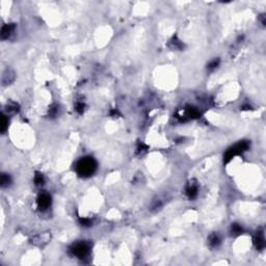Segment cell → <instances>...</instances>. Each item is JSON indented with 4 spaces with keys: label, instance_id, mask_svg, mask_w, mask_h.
Instances as JSON below:
<instances>
[{
    "label": "cell",
    "instance_id": "obj_1",
    "mask_svg": "<svg viewBox=\"0 0 266 266\" xmlns=\"http://www.w3.org/2000/svg\"><path fill=\"white\" fill-rule=\"evenodd\" d=\"M97 168V162L93 157H83L76 163V172L80 177L92 176Z\"/></svg>",
    "mask_w": 266,
    "mask_h": 266
},
{
    "label": "cell",
    "instance_id": "obj_2",
    "mask_svg": "<svg viewBox=\"0 0 266 266\" xmlns=\"http://www.w3.org/2000/svg\"><path fill=\"white\" fill-rule=\"evenodd\" d=\"M248 142H241L237 145H235L233 148H231L230 150H228L225 155V162H229L235 155L241 154L242 152L248 150Z\"/></svg>",
    "mask_w": 266,
    "mask_h": 266
},
{
    "label": "cell",
    "instance_id": "obj_3",
    "mask_svg": "<svg viewBox=\"0 0 266 266\" xmlns=\"http://www.w3.org/2000/svg\"><path fill=\"white\" fill-rule=\"evenodd\" d=\"M71 252L74 256L78 257V258H84L90 252V246L88 243L85 242H79L76 243L72 246Z\"/></svg>",
    "mask_w": 266,
    "mask_h": 266
},
{
    "label": "cell",
    "instance_id": "obj_4",
    "mask_svg": "<svg viewBox=\"0 0 266 266\" xmlns=\"http://www.w3.org/2000/svg\"><path fill=\"white\" fill-rule=\"evenodd\" d=\"M51 204V196L48 194H41L38 198V206L41 210L47 209Z\"/></svg>",
    "mask_w": 266,
    "mask_h": 266
},
{
    "label": "cell",
    "instance_id": "obj_5",
    "mask_svg": "<svg viewBox=\"0 0 266 266\" xmlns=\"http://www.w3.org/2000/svg\"><path fill=\"white\" fill-rule=\"evenodd\" d=\"M14 29H15V25L14 24H6V25L3 26L2 29H1V39L2 40L8 39V36L12 34Z\"/></svg>",
    "mask_w": 266,
    "mask_h": 266
},
{
    "label": "cell",
    "instance_id": "obj_6",
    "mask_svg": "<svg viewBox=\"0 0 266 266\" xmlns=\"http://www.w3.org/2000/svg\"><path fill=\"white\" fill-rule=\"evenodd\" d=\"M254 242H255V245H256V248L258 250L264 248V246H265V239H264L263 234L260 232L257 233V235L254 238Z\"/></svg>",
    "mask_w": 266,
    "mask_h": 266
},
{
    "label": "cell",
    "instance_id": "obj_7",
    "mask_svg": "<svg viewBox=\"0 0 266 266\" xmlns=\"http://www.w3.org/2000/svg\"><path fill=\"white\" fill-rule=\"evenodd\" d=\"M198 194V188H196V186L194 185H190L187 188V196L190 198V199H194V196Z\"/></svg>",
    "mask_w": 266,
    "mask_h": 266
},
{
    "label": "cell",
    "instance_id": "obj_8",
    "mask_svg": "<svg viewBox=\"0 0 266 266\" xmlns=\"http://www.w3.org/2000/svg\"><path fill=\"white\" fill-rule=\"evenodd\" d=\"M220 237H218L216 234L212 235L209 239V243H210V245L211 246H217L218 244H220Z\"/></svg>",
    "mask_w": 266,
    "mask_h": 266
},
{
    "label": "cell",
    "instance_id": "obj_9",
    "mask_svg": "<svg viewBox=\"0 0 266 266\" xmlns=\"http://www.w3.org/2000/svg\"><path fill=\"white\" fill-rule=\"evenodd\" d=\"M10 176L6 175V174H2V175H1V186H2V187L8 186V184H10Z\"/></svg>",
    "mask_w": 266,
    "mask_h": 266
},
{
    "label": "cell",
    "instance_id": "obj_10",
    "mask_svg": "<svg viewBox=\"0 0 266 266\" xmlns=\"http://www.w3.org/2000/svg\"><path fill=\"white\" fill-rule=\"evenodd\" d=\"M34 182H36V185H43L44 184V177L41 174H36V177H34Z\"/></svg>",
    "mask_w": 266,
    "mask_h": 266
},
{
    "label": "cell",
    "instance_id": "obj_11",
    "mask_svg": "<svg viewBox=\"0 0 266 266\" xmlns=\"http://www.w3.org/2000/svg\"><path fill=\"white\" fill-rule=\"evenodd\" d=\"M6 127H8V120H6V118L3 116L2 119H1V127H0L1 132H4L5 129H6Z\"/></svg>",
    "mask_w": 266,
    "mask_h": 266
},
{
    "label": "cell",
    "instance_id": "obj_12",
    "mask_svg": "<svg viewBox=\"0 0 266 266\" xmlns=\"http://www.w3.org/2000/svg\"><path fill=\"white\" fill-rule=\"evenodd\" d=\"M232 231L233 233H236V234H240L241 232H242V228L240 227V226L236 225V224H234V225L232 226Z\"/></svg>",
    "mask_w": 266,
    "mask_h": 266
},
{
    "label": "cell",
    "instance_id": "obj_13",
    "mask_svg": "<svg viewBox=\"0 0 266 266\" xmlns=\"http://www.w3.org/2000/svg\"><path fill=\"white\" fill-rule=\"evenodd\" d=\"M218 62H220V60L218 59L212 60L209 65H208V69H214V68H216L217 66H218Z\"/></svg>",
    "mask_w": 266,
    "mask_h": 266
},
{
    "label": "cell",
    "instance_id": "obj_14",
    "mask_svg": "<svg viewBox=\"0 0 266 266\" xmlns=\"http://www.w3.org/2000/svg\"><path fill=\"white\" fill-rule=\"evenodd\" d=\"M76 110H77L79 114H82L83 110H84V104L83 103H77V105H76Z\"/></svg>",
    "mask_w": 266,
    "mask_h": 266
},
{
    "label": "cell",
    "instance_id": "obj_15",
    "mask_svg": "<svg viewBox=\"0 0 266 266\" xmlns=\"http://www.w3.org/2000/svg\"><path fill=\"white\" fill-rule=\"evenodd\" d=\"M81 224H82V226H90V220H86V218H84V220H80Z\"/></svg>",
    "mask_w": 266,
    "mask_h": 266
}]
</instances>
